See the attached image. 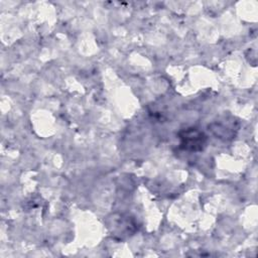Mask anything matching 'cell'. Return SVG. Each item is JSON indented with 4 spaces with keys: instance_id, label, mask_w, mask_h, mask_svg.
<instances>
[{
    "instance_id": "cell-1",
    "label": "cell",
    "mask_w": 258,
    "mask_h": 258,
    "mask_svg": "<svg viewBox=\"0 0 258 258\" xmlns=\"http://www.w3.org/2000/svg\"><path fill=\"white\" fill-rule=\"evenodd\" d=\"M180 146L187 150H201L206 141V136L194 129L183 131L180 135Z\"/></svg>"
}]
</instances>
